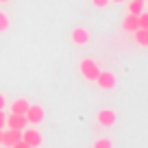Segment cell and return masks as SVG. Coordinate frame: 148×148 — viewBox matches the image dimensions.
Masks as SVG:
<instances>
[{
	"label": "cell",
	"instance_id": "5",
	"mask_svg": "<svg viewBox=\"0 0 148 148\" xmlns=\"http://www.w3.org/2000/svg\"><path fill=\"white\" fill-rule=\"evenodd\" d=\"M26 120H28V124H39V122L44 120V109L39 105H28V109H26Z\"/></svg>",
	"mask_w": 148,
	"mask_h": 148
},
{
	"label": "cell",
	"instance_id": "15",
	"mask_svg": "<svg viewBox=\"0 0 148 148\" xmlns=\"http://www.w3.org/2000/svg\"><path fill=\"white\" fill-rule=\"evenodd\" d=\"M137 26L139 28H148V13H144V11H142V13L137 15Z\"/></svg>",
	"mask_w": 148,
	"mask_h": 148
},
{
	"label": "cell",
	"instance_id": "8",
	"mask_svg": "<svg viewBox=\"0 0 148 148\" xmlns=\"http://www.w3.org/2000/svg\"><path fill=\"white\" fill-rule=\"evenodd\" d=\"M72 42L76 44V46H87L89 44V31L83 26H76L72 31Z\"/></svg>",
	"mask_w": 148,
	"mask_h": 148
},
{
	"label": "cell",
	"instance_id": "18",
	"mask_svg": "<svg viewBox=\"0 0 148 148\" xmlns=\"http://www.w3.org/2000/svg\"><path fill=\"white\" fill-rule=\"evenodd\" d=\"M5 120H7V116H5V113H2V109H0V129L5 126Z\"/></svg>",
	"mask_w": 148,
	"mask_h": 148
},
{
	"label": "cell",
	"instance_id": "11",
	"mask_svg": "<svg viewBox=\"0 0 148 148\" xmlns=\"http://www.w3.org/2000/svg\"><path fill=\"white\" fill-rule=\"evenodd\" d=\"M133 35H135V42L139 46H148V28H137Z\"/></svg>",
	"mask_w": 148,
	"mask_h": 148
},
{
	"label": "cell",
	"instance_id": "14",
	"mask_svg": "<svg viewBox=\"0 0 148 148\" xmlns=\"http://www.w3.org/2000/svg\"><path fill=\"white\" fill-rule=\"evenodd\" d=\"M94 148H111V139H107V137L96 139V142H94Z\"/></svg>",
	"mask_w": 148,
	"mask_h": 148
},
{
	"label": "cell",
	"instance_id": "22",
	"mask_svg": "<svg viewBox=\"0 0 148 148\" xmlns=\"http://www.w3.org/2000/svg\"><path fill=\"white\" fill-rule=\"evenodd\" d=\"M113 2H122V0H113Z\"/></svg>",
	"mask_w": 148,
	"mask_h": 148
},
{
	"label": "cell",
	"instance_id": "4",
	"mask_svg": "<svg viewBox=\"0 0 148 148\" xmlns=\"http://www.w3.org/2000/svg\"><path fill=\"white\" fill-rule=\"evenodd\" d=\"M22 139V131H18V129H2V144L0 146H7V148H11L15 142H20Z\"/></svg>",
	"mask_w": 148,
	"mask_h": 148
},
{
	"label": "cell",
	"instance_id": "2",
	"mask_svg": "<svg viewBox=\"0 0 148 148\" xmlns=\"http://www.w3.org/2000/svg\"><path fill=\"white\" fill-rule=\"evenodd\" d=\"M22 142H26L31 148H37L42 144V133L37 129H22Z\"/></svg>",
	"mask_w": 148,
	"mask_h": 148
},
{
	"label": "cell",
	"instance_id": "1",
	"mask_svg": "<svg viewBox=\"0 0 148 148\" xmlns=\"http://www.w3.org/2000/svg\"><path fill=\"white\" fill-rule=\"evenodd\" d=\"M79 70H81V76H85L87 81H96V76L100 74V68H98V63L94 59H83L79 63Z\"/></svg>",
	"mask_w": 148,
	"mask_h": 148
},
{
	"label": "cell",
	"instance_id": "23",
	"mask_svg": "<svg viewBox=\"0 0 148 148\" xmlns=\"http://www.w3.org/2000/svg\"><path fill=\"white\" fill-rule=\"evenodd\" d=\"M142 2H144V0H142Z\"/></svg>",
	"mask_w": 148,
	"mask_h": 148
},
{
	"label": "cell",
	"instance_id": "17",
	"mask_svg": "<svg viewBox=\"0 0 148 148\" xmlns=\"http://www.w3.org/2000/svg\"><path fill=\"white\" fill-rule=\"evenodd\" d=\"M94 2V7H98V9H100V7H107V2H109V0H92Z\"/></svg>",
	"mask_w": 148,
	"mask_h": 148
},
{
	"label": "cell",
	"instance_id": "20",
	"mask_svg": "<svg viewBox=\"0 0 148 148\" xmlns=\"http://www.w3.org/2000/svg\"><path fill=\"white\" fill-rule=\"evenodd\" d=\"M0 144H2V129H0Z\"/></svg>",
	"mask_w": 148,
	"mask_h": 148
},
{
	"label": "cell",
	"instance_id": "3",
	"mask_svg": "<svg viewBox=\"0 0 148 148\" xmlns=\"http://www.w3.org/2000/svg\"><path fill=\"white\" fill-rule=\"evenodd\" d=\"M5 124L9 126V129L22 131V129H26V126H28V120H26V116H22V113H11V116H7Z\"/></svg>",
	"mask_w": 148,
	"mask_h": 148
},
{
	"label": "cell",
	"instance_id": "12",
	"mask_svg": "<svg viewBox=\"0 0 148 148\" xmlns=\"http://www.w3.org/2000/svg\"><path fill=\"white\" fill-rule=\"evenodd\" d=\"M144 11V2L142 0H131L129 2V13L131 15H139Z\"/></svg>",
	"mask_w": 148,
	"mask_h": 148
},
{
	"label": "cell",
	"instance_id": "16",
	"mask_svg": "<svg viewBox=\"0 0 148 148\" xmlns=\"http://www.w3.org/2000/svg\"><path fill=\"white\" fill-rule=\"evenodd\" d=\"M11 148H31V146H28L26 142H22V139H20V142H15V144H13Z\"/></svg>",
	"mask_w": 148,
	"mask_h": 148
},
{
	"label": "cell",
	"instance_id": "7",
	"mask_svg": "<svg viewBox=\"0 0 148 148\" xmlns=\"http://www.w3.org/2000/svg\"><path fill=\"white\" fill-rule=\"evenodd\" d=\"M96 120H98V124H102V126H113V124H116V111L100 109L96 113Z\"/></svg>",
	"mask_w": 148,
	"mask_h": 148
},
{
	"label": "cell",
	"instance_id": "19",
	"mask_svg": "<svg viewBox=\"0 0 148 148\" xmlns=\"http://www.w3.org/2000/svg\"><path fill=\"white\" fill-rule=\"evenodd\" d=\"M0 109H5V96L0 94Z\"/></svg>",
	"mask_w": 148,
	"mask_h": 148
},
{
	"label": "cell",
	"instance_id": "9",
	"mask_svg": "<svg viewBox=\"0 0 148 148\" xmlns=\"http://www.w3.org/2000/svg\"><path fill=\"white\" fill-rule=\"evenodd\" d=\"M122 28H124V31L126 33H135V31H137V15H126V18H124V22H122Z\"/></svg>",
	"mask_w": 148,
	"mask_h": 148
},
{
	"label": "cell",
	"instance_id": "21",
	"mask_svg": "<svg viewBox=\"0 0 148 148\" xmlns=\"http://www.w3.org/2000/svg\"><path fill=\"white\" fill-rule=\"evenodd\" d=\"M0 2H9V0H0Z\"/></svg>",
	"mask_w": 148,
	"mask_h": 148
},
{
	"label": "cell",
	"instance_id": "6",
	"mask_svg": "<svg viewBox=\"0 0 148 148\" xmlns=\"http://www.w3.org/2000/svg\"><path fill=\"white\" fill-rule=\"evenodd\" d=\"M94 83H98V87H102V89H113L116 87V76H113L111 72H102L100 70V74L96 76Z\"/></svg>",
	"mask_w": 148,
	"mask_h": 148
},
{
	"label": "cell",
	"instance_id": "13",
	"mask_svg": "<svg viewBox=\"0 0 148 148\" xmlns=\"http://www.w3.org/2000/svg\"><path fill=\"white\" fill-rule=\"evenodd\" d=\"M9 24H11V22H9V15L0 11V33H5L7 28H9Z\"/></svg>",
	"mask_w": 148,
	"mask_h": 148
},
{
	"label": "cell",
	"instance_id": "10",
	"mask_svg": "<svg viewBox=\"0 0 148 148\" xmlns=\"http://www.w3.org/2000/svg\"><path fill=\"white\" fill-rule=\"evenodd\" d=\"M28 109V100H24V98H18V100H13V105H11V113H26Z\"/></svg>",
	"mask_w": 148,
	"mask_h": 148
}]
</instances>
